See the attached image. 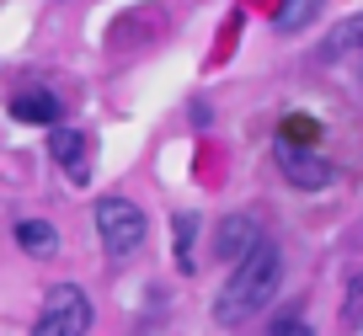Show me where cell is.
I'll return each mask as SVG.
<instances>
[{
    "mask_svg": "<svg viewBox=\"0 0 363 336\" xmlns=\"http://www.w3.org/2000/svg\"><path fill=\"white\" fill-rule=\"evenodd\" d=\"M342 325H347V331H363V267L347 272V293H342Z\"/></svg>",
    "mask_w": 363,
    "mask_h": 336,
    "instance_id": "12",
    "label": "cell"
},
{
    "mask_svg": "<svg viewBox=\"0 0 363 336\" xmlns=\"http://www.w3.org/2000/svg\"><path fill=\"white\" fill-rule=\"evenodd\" d=\"M257 240H262L257 219H251V213H230V219L219 224V235H214V251H219V262H235V257H246Z\"/></svg>",
    "mask_w": 363,
    "mask_h": 336,
    "instance_id": "7",
    "label": "cell"
},
{
    "mask_svg": "<svg viewBox=\"0 0 363 336\" xmlns=\"http://www.w3.org/2000/svg\"><path fill=\"white\" fill-rule=\"evenodd\" d=\"M267 331H272V336H305V331H310V325H305V320H299V315H278V320H272V325H267Z\"/></svg>",
    "mask_w": 363,
    "mask_h": 336,
    "instance_id": "14",
    "label": "cell"
},
{
    "mask_svg": "<svg viewBox=\"0 0 363 336\" xmlns=\"http://www.w3.org/2000/svg\"><path fill=\"white\" fill-rule=\"evenodd\" d=\"M193 123H198V128H208V123H214V112H208L203 101H193Z\"/></svg>",
    "mask_w": 363,
    "mask_h": 336,
    "instance_id": "15",
    "label": "cell"
},
{
    "mask_svg": "<svg viewBox=\"0 0 363 336\" xmlns=\"http://www.w3.org/2000/svg\"><path fill=\"white\" fill-rule=\"evenodd\" d=\"M48 155H54V166L69 177V187H86L91 181V134L86 128L48 123Z\"/></svg>",
    "mask_w": 363,
    "mask_h": 336,
    "instance_id": "5",
    "label": "cell"
},
{
    "mask_svg": "<svg viewBox=\"0 0 363 336\" xmlns=\"http://www.w3.org/2000/svg\"><path fill=\"white\" fill-rule=\"evenodd\" d=\"M91 219H96V240H102V251H107L113 262L134 257V251L150 240V219H145V208H139L134 198H123V192H107V198H96Z\"/></svg>",
    "mask_w": 363,
    "mask_h": 336,
    "instance_id": "2",
    "label": "cell"
},
{
    "mask_svg": "<svg viewBox=\"0 0 363 336\" xmlns=\"http://www.w3.org/2000/svg\"><path fill=\"white\" fill-rule=\"evenodd\" d=\"M278 139H289V145H315L320 123H315V118H305V112H289L284 123H278Z\"/></svg>",
    "mask_w": 363,
    "mask_h": 336,
    "instance_id": "13",
    "label": "cell"
},
{
    "mask_svg": "<svg viewBox=\"0 0 363 336\" xmlns=\"http://www.w3.org/2000/svg\"><path fill=\"white\" fill-rule=\"evenodd\" d=\"M59 96L54 91H16L11 96V118L16 123H38V128H48V123H59Z\"/></svg>",
    "mask_w": 363,
    "mask_h": 336,
    "instance_id": "8",
    "label": "cell"
},
{
    "mask_svg": "<svg viewBox=\"0 0 363 336\" xmlns=\"http://www.w3.org/2000/svg\"><path fill=\"white\" fill-rule=\"evenodd\" d=\"M16 246L27 257H54L59 251V230L48 219H16Z\"/></svg>",
    "mask_w": 363,
    "mask_h": 336,
    "instance_id": "9",
    "label": "cell"
},
{
    "mask_svg": "<svg viewBox=\"0 0 363 336\" xmlns=\"http://www.w3.org/2000/svg\"><path fill=\"white\" fill-rule=\"evenodd\" d=\"M278 283H284V251L272 240H257L246 257L230 262V278L214 293V320L219 325H240L257 310H267L278 299Z\"/></svg>",
    "mask_w": 363,
    "mask_h": 336,
    "instance_id": "1",
    "label": "cell"
},
{
    "mask_svg": "<svg viewBox=\"0 0 363 336\" xmlns=\"http://www.w3.org/2000/svg\"><path fill=\"white\" fill-rule=\"evenodd\" d=\"M38 336H86L91 331V299L80 283H54L43 293V310L33 320Z\"/></svg>",
    "mask_w": 363,
    "mask_h": 336,
    "instance_id": "3",
    "label": "cell"
},
{
    "mask_svg": "<svg viewBox=\"0 0 363 336\" xmlns=\"http://www.w3.org/2000/svg\"><path fill=\"white\" fill-rule=\"evenodd\" d=\"M171 230H177V272H198V257H193L198 213H177V219H171Z\"/></svg>",
    "mask_w": 363,
    "mask_h": 336,
    "instance_id": "11",
    "label": "cell"
},
{
    "mask_svg": "<svg viewBox=\"0 0 363 336\" xmlns=\"http://www.w3.org/2000/svg\"><path fill=\"white\" fill-rule=\"evenodd\" d=\"M278 166H284V181H294L299 192H320V187H331V160L326 155H315L310 145H289V139H278Z\"/></svg>",
    "mask_w": 363,
    "mask_h": 336,
    "instance_id": "6",
    "label": "cell"
},
{
    "mask_svg": "<svg viewBox=\"0 0 363 336\" xmlns=\"http://www.w3.org/2000/svg\"><path fill=\"white\" fill-rule=\"evenodd\" d=\"M320 11H326V0H284V6H278V16H272V27H278L284 38H294V33H305Z\"/></svg>",
    "mask_w": 363,
    "mask_h": 336,
    "instance_id": "10",
    "label": "cell"
},
{
    "mask_svg": "<svg viewBox=\"0 0 363 336\" xmlns=\"http://www.w3.org/2000/svg\"><path fill=\"white\" fill-rule=\"evenodd\" d=\"M320 65L337 69L352 91H363V16H347L326 33V48H320Z\"/></svg>",
    "mask_w": 363,
    "mask_h": 336,
    "instance_id": "4",
    "label": "cell"
}]
</instances>
